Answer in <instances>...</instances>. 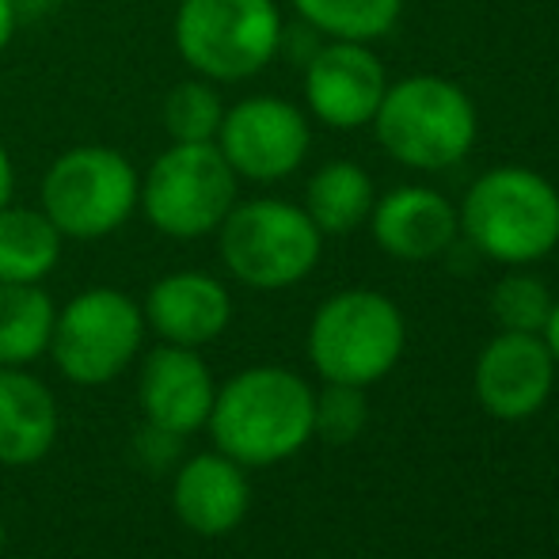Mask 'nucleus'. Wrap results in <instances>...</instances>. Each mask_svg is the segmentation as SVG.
Returning a JSON list of instances; mask_svg holds the SVG:
<instances>
[{
	"instance_id": "f257e3e1",
	"label": "nucleus",
	"mask_w": 559,
	"mask_h": 559,
	"mask_svg": "<svg viewBox=\"0 0 559 559\" xmlns=\"http://www.w3.org/2000/svg\"><path fill=\"white\" fill-rule=\"evenodd\" d=\"M317 392L282 366H251L228 377L214 396L206 427L214 445L243 468L289 461L312 438Z\"/></svg>"
},
{
	"instance_id": "f03ea898",
	"label": "nucleus",
	"mask_w": 559,
	"mask_h": 559,
	"mask_svg": "<svg viewBox=\"0 0 559 559\" xmlns=\"http://www.w3.org/2000/svg\"><path fill=\"white\" fill-rule=\"evenodd\" d=\"M461 236L507 266H525L559 248V191L548 176L502 164L476 179L456 206Z\"/></svg>"
},
{
	"instance_id": "7ed1b4c3",
	"label": "nucleus",
	"mask_w": 559,
	"mask_h": 559,
	"mask_svg": "<svg viewBox=\"0 0 559 559\" xmlns=\"http://www.w3.org/2000/svg\"><path fill=\"white\" fill-rule=\"evenodd\" d=\"M377 145L415 171L456 168L479 138V115L461 84L435 73L389 84L373 115Z\"/></svg>"
},
{
	"instance_id": "20e7f679",
	"label": "nucleus",
	"mask_w": 559,
	"mask_h": 559,
	"mask_svg": "<svg viewBox=\"0 0 559 559\" xmlns=\"http://www.w3.org/2000/svg\"><path fill=\"white\" fill-rule=\"evenodd\" d=\"M282 12L274 0H179L171 43L194 76L240 84L259 76L282 50Z\"/></svg>"
},
{
	"instance_id": "39448f33",
	"label": "nucleus",
	"mask_w": 559,
	"mask_h": 559,
	"mask_svg": "<svg viewBox=\"0 0 559 559\" xmlns=\"http://www.w3.org/2000/svg\"><path fill=\"white\" fill-rule=\"evenodd\" d=\"M217 251L225 271L248 289H289L305 282L320 263L324 233L305 206L286 199H248L228 210L217 225Z\"/></svg>"
},
{
	"instance_id": "423d86ee",
	"label": "nucleus",
	"mask_w": 559,
	"mask_h": 559,
	"mask_svg": "<svg viewBox=\"0 0 559 559\" xmlns=\"http://www.w3.org/2000/svg\"><path fill=\"white\" fill-rule=\"evenodd\" d=\"M141 171L115 145H73L50 160L38 210L66 240H104L138 214Z\"/></svg>"
},
{
	"instance_id": "0eeeda50",
	"label": "nucleus",
	"mask_w": 559,
	"mask_h": 559,
	"mask_svg": "<svg viewBox=\"0 0 559 559\" xmlns=\"http://www.w3.org/2000/svg\"><path fill=\"white\" fill-rule=\"evenodd\" d=\"M236 199H240V179L214 141L206 145L171 141L141 171L138 187L141 217L168 240L214 236Z\"/></svg>"
},
{
	"instance_id": "6e6552de",
	"label": "nucleus",
	"mask_w": 559,
	"mask_h": 559,
	"mask_svg": "<svg viewBox=\"0 0 559 559\" xmlns=\"http://www.w3.org/2000/svg\"><path fill=\"white\" fill-rule=\"evenodd\" d=\"M407 343L400 309L377 289L328 297L309 324V361L328 384H366L392 373Z\"/></svg>"
},
{
	"instance_id": "1a4fd4ad",
	"label": "nucleus",
	"mask_w": 559,
	"mask_h": 559,
	"mask_svg": "<svg viewBox=\"0 0 559 559\" xmlns=\"http://www.w3.org/2000/svg\"><path fill=\"white\" fill-rule=\"evenodd\" d=\"M145 332V317L133 297L115 286H92L58 309L46 354L66 381L96 389L126 373V366L141 354Z\"/></svg>"
},
{
	"instance_id": "9d476101",
	"label": "nucleus",
	"mask_w": 559,
	"mask_h": 559,
	"mask_svg": "<svg viewBox=\"0 0 559 559\" xmlns=\"http://www.w3.org/2000/svg\"><path fill=\"white\" fill-rule=\"evenodd\" d=\"M217 148L248 183H278L305 164L312 148L309 115L282 96H243L225 107Z\"/></svg>"
},
{
	"instance_id": "9b49d317",
	"label": "nucleus",
	"mask_w": 559,
	"mask_h": 559,
	"mask_svg": "<svg viewBox=\"0 0 559 559\" xmlns=\"http://www.w3.org/2000/svg\"><path fill=\"white\" fill-rule=\"evenodd\" d=\"M305 107L328 130H361L373 122L384 92H389V73L369 43H338L328 38L312 58L305 61Z\"/></svg>"
},
{
	"instance_id": "f8f14e48",
	"label": "nucleus",
	"mask_w": 559,
	"mask_h": 559,
	"mask_svg": "<svg viewBox=\"0 0 559 559\" xmlns=\"http://www.w3.org/2000/svg\"><path fill=\"white\" fill-rule=\"evenodd\" d=\"M556 384V358L540 335L499 332L476 361V396L495 419L522 423L545 407Z\"/></svg>"
},
{
	"instance_id": "ddd939ff",
	"label": "nucleus",
	"mask_w": 559,
	"mask_h": 559,
	"mask_svg": "<svg viewBox=\"0 0 559 559\" xmlns=\"http://www.w3.org/2000/svg\"><path fill=\"white\" fill-rule=\"evenodd\" d=\"M217 384L210 366L191 346L160 343L145 354L138 373V400L148 427L187 438L206 427Z\"/></svg>"
},
{
	"instance_id": "4468645a",
	"label": "nucleus",
	"mask_w": 559,
	"mask_h": 559,
	"mask_svg": "<svg viewBox=\"0 0 559 559\" xmlns=\"http://www.w3.org/2000/svg\"><path fill=\"white\" fill-rule=\"evenodd\" d=\"M145 328L156 332L164 343L199 346L214 343L233 324V297L225 282L206 271H171L148 286L141 301Z\"/></svg>"
},
{
	"instance_id": "2eb2a0df",
	"label": "nucleus",
	"mask_w": 559,
	"mask_h": 559,
	"mask_svg": "<svg viewBox=\"0 0 559 559\" xmlns=\"http://www.w3.org/2000/svg\"><path fill=\"white\" fill-rule=\"evenodd\" d=\"M369 233L377 248L404 263H427L453 248L461 236L456 206L435 187H396L373 202Z\"/></svg>"
},
{
	"instance_id": "dca6fc26",
	"label": "nucleus",
	"mask_w": 559,
	"mask_h": 559,
	"mask_svg": "<svg viewBox=\"0 0 559 559\" xmlns=\"http://www.w3.org/2000/svg\"><path fill=\"white\" fill-rule=\"evenodd\" d=\"M251 484L243 476V464L233 456L199 453L176 472L171 484V510L199 537H225L248 518Z\"/></svg>"
},
{
	"instance_id": "f3484780",
	"label": "nucleus",
	"mask_w": 559,
	"mask_h": 559,
	"mask_svg": "<svg viewBox=\"0 0 559 559\" xmlns=\"http://www.w3.org/2000/svg\"><path fill=\"white\" fill-rule=\"evenodd\" d=\"M58 400L35 373L0 366V464L27 468L58 442Z\"/></svg>"
},
{
	"instance_id": "a211bd4d",
	"label": "nucleus",
	"mask_w": 559,
	"mask_h": 559,
	"mask_svg": "<svg viewBox=\"0 0 559 559\" xmlns=\"http://www.w3.org/2000/svg\"><path fill=\"white\" fill-rule=\"evenodd\" d=\"M377 202V187L361 164L354 160H328L312 171L305 187V214L324 236H346L369 222Z\"/></svg>"
},
{
	"instance_id": "6ab92c4d",
	"label": "nucleus",
	"mask_w": 559,
	"mask_h": 559,
	"mask_svg": "<svg viewBox=\"0 0 559 559\" xmlns=\"http://www.w3.org/2000/svg\"><path fill=\"white\" fill-rule=\"evenodd\" d=\"M66 236L38 206L0 210V282H43L58 266Z\"/></svg>"
},
{
	"instance_id": "aec40b11",
	"label": "nucleus",
	"mask_w": 559,
	"mask_h": 559,
	"mask_svg": "<svg viewBox=\"0 0 559 559\" xmlns=\"http://www.w3.org/2000/svg\"><path fill=\"white\" fill-rule=\"evenodd\" d=\"M50 294L38 282H0V366H31L50 350L53 335Z\"/></svg>"
},
{
	"instance_id": "412c9836",
	"label": "nucleus",
	"mask_w": 559,
	"mask_h": 559,
	"mask_svg": "<svg viewBox=\"0 0 559 559\" xmlns=\"http://www.w3.org/2000/svg\"><path fill=\"white\" fill-rule=\"evenodd\" d=\"M309 31L338 43H377L400 23L404 0H289Z\"/></svg>"
},
{
	"instance_id": "4be33fe9",
	"label": "nucleus",
	"mask_w": 559,
	"mask_h": 559,
	"mask_svg": "<svg viewBox=\"0 0 559 559\" xmlns=\"http://www.w3.org/2000/svg\"><path fill=\"white\" fill-rule=\"evenodd\" d=\"M225 118L222 84L206 81V76H187V81L171 84L168 96L160 104V122L168 141H183V145H206L217 141Z\"/></svg>"
},
{
	"instance_id": "5701e85b",
	"label": "nucleus",
	"mask_w": 559,
	"mask_h": 559,
	"mask_svg": "<svg viewBox=\"0 0 559 559\" xmlns=\"http://www.w3.org/2000/svg\"><path fill=\"white\" fill-rule=\"evenodd\" d=\"M552 312V294L533 274H507L491 289V317L502 332H530L540 335Z\"/></svg>"
},
{
	"instance_id": "b1692460",
	"label": "nucleus",
	"mask_w": 559,
	"mask_h": 559,
	"mask_svg": "<svg viewBox=\"0 0 559 559\" xmlns=\"http://www.w3.org/2000/svg\"><path fill=\"white\" fill-rule=\"evenodd\" d=\"M366 419H369V404L358 384H328L317 396L312 435H320L332 445H346L366 430Z\"/></svg>"
},
{
	"instance_id": "393cba45",
	"label": "nucleus",
	"mask_w": 559,
	"mask_h": 559,
	"mask_svg": "<svg viewBox=\"0 0 559 559\" xmlns=\"http://www.w3.org/2000/svg\"><path fill=\"white\" fill-rule=\"evenodd\" d=\"M12 199H15V164H12V153L4 148V141H0V210Z\"/></svg>"
},
{
	"instance_id": "a878e982",
	"label": "nucleus",
	"mask_w": 559,
	"mask_h": 559,
	"mask_svg": "<svg viewBox=\"0 0 559 559\" xmlns=\"http://www.w3.org/2000/svg\"><path fill=\"white\" fill-rule=\"evenodd\" d=\"M15 27H20V15H15V4H12V0H0V53H4L8 46H12Z\"/></svg>"
},
{
	"instance_id": "bb28decb",
	"label": "nucleus",
	"mask_w": 559,
	"mask_h": 559,
	"mask_svg": "<svg viewBox=\"0 0 559 559\" xmlns=\"http://www.w3.org/2000/svg\"><path fill=\"white\" fill-rule=\"evenodd\" d=\"M12 4L23 23V20H43V15H50L53 8H58V0H12Z\"/></svg>"
},
{
	"instance_id": "cd10ccee",
	"label": "nucleus",
	"mask_w": 559,
	"mask_h": 559,
	"mask_svg": "<svg viewBox=\"0 0 559 559\" xmlns=\"http://www.w3.org/2000/svg\"><path fill=\"white\" fill-rule=\"evenodd\" d=\"M540 338L548 343V350H552V358L559 366V301H552V312H548V324H545V332H540Z\"/></svg>"
},
{
	"instance_id": "c85d7f7f",
	"label": "nucleus",
	"mask_w": 559,
	"mask_h": 559,
	"mask_svg": "<svg viewBox=\"0 0 559 559\" xmlns=\"http://www.w3.org/2000/svg\"><path fill=\"white\" fill-rule=\"evenodd\" d=\"M0 552H4V522H0Z\"/></svg>"
}]
</instances>
